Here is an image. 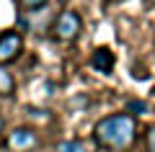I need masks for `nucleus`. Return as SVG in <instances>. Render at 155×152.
I'll return each mask as SVG.
<instances>
[{"label":"nucleus","mask_w":155,"mask_h":152,"mask_svg":"<svg viewBox=\"0 0 155 152\" xmlns=\"http://www.w3.org/2000/svg\"><path fill=\"white\" fill-rule=\"evenodd\" d=\"M134 119L129 114H114V116H106L96 124L93 134H96V142L109 150H127L129 144L134 142Z\"/></svg>","instance_id":"obj_1"},{"label":"nucleus","mask_w":155,"mask_h":152,"mask_svg":"<svg viewBox=\"0 0 155 152\" xmlns=\"http://www.w3.org/2000/svg\"><path fill=\"white\" fill-rule=\"evenodd\" d=\"M80 28H83V21H80V16L75 11H62L57 16L54 26H52V31H54V36L60 41H72L80 34Z\"/></svg>","instance_id":"obj_2"},{"label":"nucleus","mask_w":155,"mask_h":152,"mask_svg":"<svg viewBox=\"0 0 155 152\" xmlns=\"http://www.w3.org/2000/svg\"><path fill=\"white\" fill-rule=\"evenodd\" d=\"M23 49V39L18 31H5L0 34V65H8L13 62Z\"/></svg>","instance_id":"obj_3"},{"label":"nucleus","mask_w":155,"mask_h":152,"mask_svg":"<svg viewBox=\"0 0 155 152\" xmlns=\"http://www.w3.org/2000/svg\"><path fill=\"white\" fill-rule=\"evenodd\" d=\"M8 147L13 152H34L39 147V137L34 129H13L8 134Z\"/></svg>","instance_id":"obj_4"},{"label":"nucleus","mask_w":155,"mask_h":152,"mask_svg":"<svg viewBox=\"0 0 155 152\" xmlns=\"http://www.w3.org/2000/svg\"><path fill=\"white\" fill-rule=\"evenodd\" d=\"M91 65H93L98 72L109 75L111 67H114V54H111L106 47H101V49H96V52H93V57H91Z\"/></svg>","instance_id":"obj_5"},{"label":"nucleus","mask_w":155,"mask_h":152,"mask_svg":"<svg viewBox=\"0 0 155 152\" xmlns=\"http://www.w3.org/2000/svg\"><path fill=\"white\" fill-rule=\"evenodd\" d=\"M13 90H16V80H13V75L5 67L0 65V95H13Z\"/></svg>","instance_id":"obj_6"},{"label":"nucleus","mask_w":155,"mask_h":152,"mask_svg":"<svg viewBox=\"0 0 155 152\" xmlns=\"http://www.w3.org/2000/svg\"><path fill=\"white\" fill-rule=\"evenodd\" d=\"M18 3H21L23 13H36V11H41L47 5V0H18Z\"/></svg>","instance_id":"obj_7"},{"label":"nucleus","mask_w":155,"mask_h":152,"mask_svg":"<svg viewBox=\"0 0 155 152\" xmlns=\"http://www.w3.org/2000/svg\"><path fill=\"white\" fill-rule=\"evenodd\" d=\"M57 152H85V147H83V142H78V139H70V142H60Z\"/></svg>","instance_id":"obj_8"},{"label":"nucleus","mask_w":155,"mask_h":152,"mask_svg":"<svg viewBox=\"0 0 155 152\" xmlns=\"http://www.w3.org/2000/svg\"><path fill=\"white\" fill-rule=\"evenodd\" d=\"M127 108H129V111H134V114H145V111H147V103H142V101H132Z\"/></svg>","instance_id":"obj_9"},{"label":"nucleus","mask_w":155,"mask_h":152,"mask_svg":"<svg viewBox=\"0 0 155 152\" xmlns=\"http://www.w3.org/2000/svg\"><path fill=\"white\" fill-rule=\"evenodd\" d=\"M147 150H150V152H155V126L147 131Z\"/></svg>","instance_id":"obj_10"},{"label":"nucleus","mask_w":155,"mask_h":152,"mask_svg":"<svg viewBox=\"0 0 155 152\" xmlns=\"http://www.w3.org/2000/svg\"><path fill=\"white\" fill-rule=\"evenodd\" d=\"M147 3H150V5H155V0H147Z\"/></svg>","instance_id":"obj_11"},{"label":"nucleus","mask_w":155,"mask_h":152,"mask_svg":"<svg viewBox=\"0 0 155 152\" xmlns=\"http://www.w3.org/2000/svg\"><path fill=\"white\" fill-rule=\"evenodd\" d=\"M0 129H3V121H0Z\"/></svg>","instance_id":"obj_12"}]
</instances>
